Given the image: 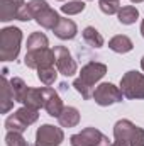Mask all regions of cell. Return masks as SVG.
<instances>
[{
	"instance_id": "cell-29",
	"label": "cell",
	"mask_w": 144,
	"mask_h": 146,
	"mask_svg": "<svg viewBox=\"0 0 144 146\" xmlns=\"http://www.w3.org/2000/svg\"><path fill=\"white\" fill-rule=\"evenodd\" d=\"M131 2H134V3H139V2H144V0H131Z\"/></svg>"
},
{
	"instance_id": "cell-15",
	"label": "cell",
	"mask_w": 144,
	"mask_h": 146,
	"mask_svg": "<svg viewBox=\"0 0 144 146\" xmlns=\"http://www.w3.org/2000/svg\"><path fill=\"white\" fill-rule=\"evenodd\" d=\"M0 92H2V114H7L9 110L12 109V106H14V94H12V87H10V82L5 78V75L2 76V88H0Z\"/></svg>"
},
{
	"instance_id": "cell-22",
	"label": "cell",
	"mask_w": 144,
	"mask_h": 146,
	"mask_svg": "<svg viewBox=\"0 0 144 146\" xmlns=\"http://www.w3.org/2000/svg\"><path fill=\"white\" fill-rule=\"evenodd\" d=\"M56 70H54V66H48V68H41V70H37V78L46 85V87H51L54 82H56Z\"/></svg>"
},
{
	"instance_id": "cell-25",
	"label": "cell",
	"mask_w": 144,
	"mask_h": 146,
	"mask_svg": "<svg viewBox=\"0 0 144 146\" xmlns=\"http://www.w3.org/2000/svg\"><path fill=\"white\" fill-rule=\"evenodd\" d=\"M119 3H120V2H114V0H100V2H98L100 10H102L104 14H108V15L119 14V10H120V5H119Z\"/></svg>"
},
{
	"instance_id": "cell-23",
	"label": "cell",
	"mask_w": 144,
	"mask_h": 146,
	"mask_svg": "<svg viewBox=\"0 0 144 146\" xmlns=\"http://www.w3.org/2000/svg\"><path fill=\"white\" fill-rule=\"evenodd\" d=\"M61 10L68 15H75V14H80L85 10V2L81 0H71V2H66L65 5H61Z\"/></svg>"
},
{
	"instance_id": "cell-28",
	"label": "cell",
	"mask_w": 144,
	"mask_h": 146,
	"mask_svg": "<svg viewBox=\"0 0 144 146\" xmlns=\"http://www.w3.org/2000/svg\"><path fill=\"white\" fill-rule=\"evenodd\" d=\"M141 34H143V37H144V21H143V24H141Z\"/></svg>"
},
{
	"instance_id": "cell-27",
	"label": "cell",
	"mask_w": 144,
	"mask_h": 146,
	"mask_svg": "<svg viewBox=\"0 0 144 146\" xmlns=\"http://www.w3.org/2000/svg\"><path fill=\"white\" fill-rule=\"evenodd\" d=\"M108 146H129V143L127 141H122V139H115L112 145H108Z\"/></svg>"
},
{
	"instance_id": "cell-30",
	"label": "cell",
	"mask_w": 144,
	"mask_h": 146,
	"mask_svg": "<svg viewBox=\"0 0 144 146\" xmlns=\"http://www.w3.org/2000/svg\"><path fill=\"white\" fill-rule=\"evenodd\" d=\"M141 66H143V70H144V56H143V60H141Z\"/></svg>"
},
{
	"instance_id": "cell-10",
	"label": "cell",
	"mask_w": 144,
	"mask_h": 146,
	"mask_svg": "<svg viewBox=\"0 0 144 146\" xmlns=\"http://www.w3.org/2000/svg\"><path fill=\"white\" fill-rule=\"evenodd\" d=\"M65 139V134L59 127L44 124L36 133V146H59Z\"/></svg>"
},
{
	"instance_id": "cell-20",
	"label": "cell",
	"mask_w": 144,
	"mask_h": 146,
	"mask_svg": "<svg viewBox=\"0 0 144 146\" xmlns=\"http://www.w3.org/2000/svg\"><path fill=\"white\" fill-rule=\"evenodd\" d=\"M117 15H119V22H120V24L129 26V24H134V22L137 21L139 10H137L136 7H132V5H126V7H122V9L119 10Z\"/></svg>"
},
{
	"instance_id": "cell-12",
	"label": "cell",
	"mask_w": 144,
	"mask_h": 146,
	"mask_svg": "<svg viewBox=\"0 0 144 146\" xmlns=\"http://www.w3.org/2000/svg\"><path fill=\"white\" fill-rule=\"evenodd\" d=\"M44 109L48 110V114H49L51 117H59V114L65 109L63 100L59 99L58 92L53 90L51 87H46V102H44Z\"/></svg>"
},
{
	"instance_id": "cell-18",
	"label": "cell",
	"mask_w": 144,
	"mask_h": 146,
	"mask_svg": "<svg viewBox=\"0 0 144 146\" xmlns=\"http://www.w3.org/2000/svg\"><path fill=\"white\" fill-rule=\"evenodd\" d=\"M10 87H12V94H14V100L15 102H22L29 92V87L26 85V82L22 78H12L10 80Z\"/></svg>"
},
{
	"instance_id": "cell-2",
	"label": "cell",
	"mask_w": 144,
	"mask_h": 146,
	"mask_svg": "<svg viewBox=\"0 0 144 146\" xmlns=\"http://www.w3.org/2000/svg\"><path fill=\"white\" fill-rule=\"evenodd\" d=\"M22 31L19 27H5L0 31V60L12 61L19 56Z\"/></svg>"
},
{
	"instance_id": "cell-11",
	"label": "cell",
	"mask_w": 144,
	"mask_h": 146,
	"mask_svg": "<svg viewBox=\"0 0 144 146\" xmlns=\"http://www.w3.org/2000/svg\"><path fill=\"white\" fill-rule=\"evenodd\" d=\"M54 53H56V68H58V72L61 75H65V76H73L76 73V61L73 60L68 48L56 46Z\"/></svg>"
},
{
	"instance_id": "cell-17",
	"label": "cell",
	"mask_w": 144,
	"mask_h": 146,
	"mask_svg": "<svg viewBox=\"0 0 144 146\" xmlns=\"http://www.w3.org/2000/svg\"><path fill=\"white\" fill-rule=\"evenodd\" d=\"M58 121H59V124L63 127H75L80 122V112L75 107H65L63 112L59 114Z\"/></svg>"
},
{
	"instance_id": "cell-13",
	"label": "cell",
	"mask_w": 144,
	"mask_h": 146,
	"mask_svg": "<svg viewBox=\"0 0 144 146\" xmlns=\"http://www.w3.org/2000/svg\"><path fill=\"white\" fill-rule=\"evenodd\" d=\"M44 102H46V87H42V88H29V92H27V95L24 99V106L37 110L41 107H44Z\"/></svg>"
},
{
	"instance_id": "cell-8",
	"label": "cell",
	"mask_w": 144,
	"mask_h": 146,
	"mask_svg": "<svg viewBox=\"0 0 144 146\" xmlns=\"http://www.w3.org/2000/svg\"><path fill=\"white\" fill-rule=\"evenodd\" d=\"M24 63L29 68H34V70L54 66V63H56V53H54V49H49V48L27 51L26 58H24Z\"/></svg>"
},
{
	"instance_id": "cell-26",
	"label": "cell",
	"mask_w": 144,
	"mask_h": 146,
	"mask_svg": "<svg viewBox=\"0 0 144 146\" xmlns=\"http://www.w3.org/2000/svg\"><path fill=\"white\" fill-rule=\"evenodd\" d=\"M129 146H144V129L143 127H137V126L134 127Z\"/></svg>"
},
{
	"instance_id": "cell-19",
	"label": "cell",
	"mask_w": 144,
	"mask_h": 146,
	"mask_svg": "<svg viewBox=\"0 0 144 146\" xmlns=\"http://www.w3.org/2000/svg\"><path fill=\"white\" fill-rule=\"evenodd\" d=\"M83 41L92 48H102L104 46V37L95 27H85L83 29Z\"/></svg>"
},
{
	"instance_id": "cell-5",
	"label": "cell",
	"mask_w": 144,
	"mask_h": 146,
	"mask_svg": "<svg viewBox=\"0 0 144 146\" xmlns=\"http://www.w3.org/2000/svg\"><path fill=\"white\" fill-rule=\"evenodd\" d=\"M31 21L32 15L24 0H0V21Z\"/></svg>"
},
{
	"instance_id": "cell-7",
	"label": "cell",
	"mask_w": 144,
	"mask_h": 146,
	"mask_svg": "<svg viewBox=\"0 0 144 146\" xmlns=\"http://www.w3.org/2000/svg\"><path fill=\"white\" fill-rule=\"evenodd\" d=\"M71 146H108V138L95 127H85L70 138Z\"/></svg>"
},
{
	"instance_id": "cell-3",
	"label": "cell",
	"mask_w": 144,
	"mask_h": 146,
	"mask_svg": "<svg viewBox=\"0 0 144 146\" xmlns=\"http://www.w3.org/2000/svg\"><path fill=\"white\" fill-rule=\"evenodd\" d=\"M27 7H29L32 19H36V22L44 29H54L61 19L58 15V12L53 10L44 0H31L27 3Z\"/></svg>"
},
{
	"instance_id": "cell-21",
	"label": "cell",
	"mask_w": 144,
	"mask_h": 146,
	"mask_svg": "<svg viewBox=\"0 0 144 146\" xmlns=\"http://www.w3.org/2000/svg\"><path fill=\"white\" fill-rule=\"evenodd\" d=\"M48 46H49V41L42 33H32L27 39V51L42 49V48H48Z\"/></svg>"
},
{
	"instance_id": "cell-24",
	"label": "cell",
	"mask_w": 144,
	"mask_h": 146,
	"mask_svg": "<svg viewBox=\"0 0 144 146\" xmlns=\"http://www.w3.org/2000/svg\"><path fill=\"white\" fill-rule=\"evenodd\" d=\"M5 143L7 146H26L27 141L22 138V133H17V131H9L7 136H5Z\"/></svg>"
},
{
	"instance_id": "cell-6",
	"label": "cell",
	"mask_w": 144,
	"mask_h": 146,
	"mask_svg": "<svg viewBox=\"0 0 144 146\" xmlns=\"http://www.w3.org/2000/svg\"><path fill=\"white\" fill-rule=\"evenodd\" d=\"M120 92L126 99H144V75L127 72L120 78Z\"/></svg>"
},
{
	"instance_id": "cell-32",
	"label": "cell",
	"mask_w": 144,
	"mask_h": 146,
	"mask_svg": "<svg viewBox=\"0 0 144 146\" xmlns=\"http://www.w3.org/2000/svg\"><path fill=\"white\" fill-rule=\"evenodd\" d=\"M26 146H31V145H26Z\"/></svg>"
},
{
	"instance_id": "cell-31",
	"label": "cell",
	"mask_w": 144,
	"mask_h": 146,
	"mask_svg": "<svg viewBox=\"0 0 144 146\" xmlns=\"http://www.w3.org/2000/svg\"><path fill=\"white\" fill-rule=\"evenodd\" d=\"M114 2H120V0H114Z\"/></svg>"
},
{
	"instance_id": "cell-1",
	"label": "cell",
	"mask_w": 144,
	"mask_h": 146,
	"mask_svg": "<svg viewBox=\"0 0 144 146\" xmlns=\"http://www.w3.org/2000/svg\"><path fill=\"white\" fill-rule=\"evenodd\" d=\"M107 73V66L104 63H97V61H90L87 63L81 72L80 76L73 82V87L78 94H81V97L85 100L92 99L93 97V88H95V83Z\"/></svg>"
},
{
	"instance_id": "cell-16",
	"label": "cell",
	"mask_w": 144,
	"mask_h": 146,
	"mask_svg": "<svg viewBox=\"0 0 144 146\" xmlns=\"http://www.w3.org/2000/svg\"><path fill=\"white\" fill-rule=\"evenodd\" d=\"M132 41L124 34H119V36H114L108 41V48L115 53H129L132 49Z\"/></svg>"
},
{
	"instance_id": "cell-9",
	"label": "cell",
	"mask_w": 144,
	"mask_h": 146,
	"mask_svg": "<svg viewBox=\"0 0 144 146\" xmlns=\"http://www.w3.org/2000/svg\"><path fill=\"white\" fill-rule=\"evenodd\" d=\"M122 92L119 87H115L114 83H100L98 87H95L93 90V100L102 106V107H107V106H112V104H117L122 100Z\"/></svg>"
},
{
	"instance_id": "cell-14",
	"label": "cell",
	"mask_w": 144,
	"mask_h": 146,
	"mask_svg": "<svg viewBox=\"0 0 144 146\" xmlns=\"http://www.w3.org/2000/svg\"><path fill=\"white\" fill-rule=\"evenodd\" d=\"M53 31H54L56 37H59V39H73V37L76 36V33H78L76 24L73 22L71 19H63V17L59 19L58 26Z\"/></svg>"
},
{
	"instance_id": "cell-4",
	"label": "cell",
	"mask_w": 144,
	"mask_h": 146,
	"mask_svg": "<svg viewBox=\"0 0 144 146\" xmlns=\"http://www.w3.org/2000/svg\"><path fill=\"white\" fill-rule=\"evenodd\" d=\"M39 114H37V109H32V107H20L19 110H15L10 117H7L5 121V127L7 131H17V133H24L32 122H36Z\"/></svg>"
}]
</instances>
